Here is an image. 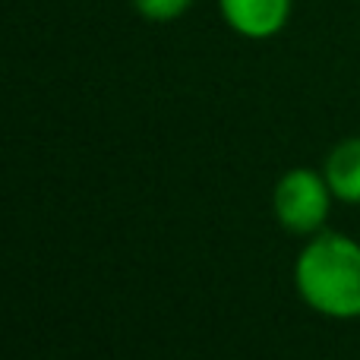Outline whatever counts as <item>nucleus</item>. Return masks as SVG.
<instances>
[{"label":"nucleus","instance_id":"obj_2","mask_svg":"<svg viewBox=\"0 0 360 360\" xmlns=\"http://www.w3.org/2000/svg\"><path fill=\"white\" fill-rule=\"evenodd\" d=\"M332 190L319 171L291 168L272 190V209L291 234H319L332 209Z\"/></svg>","mask_w":360,"mask_h":360},{"label":"nucleus","instance_id":"obj_5","mask_svg":"<svg viewBox=\"0 0 360 360\" xmlns=\"http://www.w3.org/2000/svg\"><path fill=\"white\" fill-rule=\"evenodd\" d=\"M196 0H133V10L149 22H174Z\"/></svg>","mask_w":360,"mask_h":360},{"label":"nucleus","instance_id":"obj_4","mask_svg":"<svg viewBox=\"0 0 360 360\" xmlns=\"http://www.w3.org/2000/svg\"><path fill=\"white\" fill-rule=\"evenodd\" d=\"M323 177L338 202L360 205V136L342 139L323 165Z\"/></svg>","mask_w":360,"mask_h":360},{"label":"nucleus","instance_id":"obj_1","mask_svg":"<svg viewBox=\"0 0 360 360\" xmlns=\"http://www.w3.org/2000/svg\"><path fill=\"white\" fill-rule=\"evenodd\" d=\"M294 285L310 310L360 319V243L338 231L313 234L294 262Z\"/></svg>","mask_w":360,"mask_h":360},{"label":"nucleus","instance_id":"obj_3","mask_svg":"<svg viewBox=\"0 0 360 360\" xmlns=\"http://www.w3.org/2000/svg\"><path fill=\"white\" fill-rule=\"evenodd\" d=\"M291 6L294 0H218L228 29L253 41L278 35L291 19Z\"/></svg>","mask_w":360,"mask_h":360}]
</instances>
